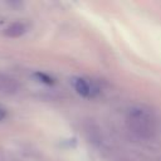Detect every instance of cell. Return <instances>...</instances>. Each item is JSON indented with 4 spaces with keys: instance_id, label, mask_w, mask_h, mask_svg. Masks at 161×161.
I'll return each instance as SVG.
<instances>
[{
    "instance_id": "cell-1",
    "label": "cell",
    "mask_w": 161,
    "mask_h": 161,
    "mask_svg": "<svg viewBox=\"0 0 161 161\" xmlns=\"http://www.w3.org/2000/svg\"><path fill=\"white\" fill-rule=\"evenodd\" d=\"M126 123L128 130L140 138H151L156 131L152 113L142 107H132L127 113Z\"/></svg>"
},
{
    "instance_id": "cell-2",
    "label": "cell",
    "mask_w": 161,
    "mask_h": 161,
    "mask_svg": "<svg viewBox=\"0 0 161 161\" xmlns=\"http://www.w3.org/2000/svg\"><path fill=\"white\" fill-rule=\"evenodd\" d=\"M72 83H73L74 89H75L80 96H83V97H92V96H94L96 92H97V89H96L87 79H84V78H79V77L73 78V79H72Z\"/></svg>"
},
{
    "instance_id": "cell-3",
    "label": "cell",
    "mask_w": 161,
    "mask_h": 161,
    "mask_svg": "<svg viewBox=\"0 0 161 161\" xmlns=\"http://www.w3.org/2000/svg\"><path fill=\"white\" fill-rule=\"evenodd\" d=\"M19 91V83L10 75L0 73V93L3 94H15Z\"/></svg>"
},
{
    "instance_id": "cell-4",
    "label": "cell",
    "mask_w": 161,
    "mask_h": 161,
    "mask_svg": "<svg viewBox=\"0 0 161 161\" xmlns=\"http://www.w3.org/2000/svg\"><path fill=\"white\" fill-rule=\"evenodd\" d=\"M25 30H26L25 25H24L23 23L16 21V23L10 24V25L5 29L4 34H5L6 36H9V38H19V36H21V35L25 33Z\"/></svg>"
},
{
    "instance_id": "cell-5",
    "label": "cell",
    "mask_w": 161,
    "mask_h": 161,
    "mask_svg": "<svg viewBox=\"0 0 161 161\" xmlns=\"http://www.w3.org/2000/svg\"><path fill=\"white\" fill-rule=\"evenodd\" d=\"M84 131H86V135L88 136V140L91 142H99V130L97 128V126L92 122H89L87 126H84Z\"/></svg>"
},
{
    "instance_id": "cell-6",
    "label": "cell",
    "mask_w": 161,
    "mask_h": 161,
    "mask_svg": "<svg viewBox=\"0 0 161 161\" xmlns=\"http://www.w3.org/2000/svg\"><path fill=\"white\" fill-rule=\"evenodd\" d=\"M35 77H36L40 82H43V83H45V84H53V83H54V79H53L52 77H49L48 74H45V73H35Z\"/></svg>"
},
{
    "instance_id": "cell-7",
    "label": "cell",
    "mask_w": 161,
    "mask_h": 161,
    "mask_svg": "<svg viewBox=\"0 0 161 161\" xmlns=\"http://www.w3.org/2000/svg\"><path fill=\"white\" fill-rule=\"evenodd\" d=\"M4 118H5V112H4V111L0 108V121H3Z\"/></svg>"
},
{
    "instance_id": "cell-8",
    "label": "cell",
    "mask_w": 161,
    "mask_h": 161,
    "mask_svg": "<svg viewBox=\"0 0 161 161\" xmlns=\"http://www.w3.org/2000/svg\"><path fill=\"white\" fill-rule=\"evenodd\" d=\"M0 161H3V157H1V155H0Z\"/></svg>"
}]
</instances>
